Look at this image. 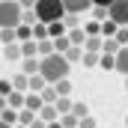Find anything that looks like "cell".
<instances>
[{
  "instance_id": "1",
  "label": "cell",
  "mask_w": 128,
  "mask_h": 128,
  "mask_svg": "<svg viewBox=\"0 0 128 128\" xmlns=\"http://www.w3.org/2000/svg\"><path fill=\"white\" fill-rule=\"evenodd\" d=\"M68 72H72V63L66 60L63 54H48V57H39V74L48 80V84H57V80H63L68 78Z\"/></svg>"
},
{
  "instance_id": "2",
  "label": "cell",
  "mask_w": 128,
  "mask_h": 128,
  "mask_svg": "<svg viewBox=\"0 0 128 128\" xmlns=\"http://www.w3.org/2000/svg\"><path fill=\"white\" fill-rule=\"evenodd\" d=\"M33 12H36V18L39 21H63L66 15V6L63 0H36V6H33Z\"/></svg>"
},
{
  "instance_id": "3",
  "label": "cell",
  "mask_w": 128,
  "mask_h": 128,
  "mask_svg": "<svg viewBox=\"0 0 128 128\" xmlns=\"http://www.w3.org/2000/svg\"><path fill=\"white\" fill-rule=\"evenodd\" d=\"M21 24V6L18 0H0V30Z\"/></svg>"
},
{
  "instance_id": "4",
  "label": "cell",
  "mask_w": 128,
  "mask_h": 128,
  "mask_svg": "<svg viewBox=\"0 0 128 128\" xmlns=\"http://www.w3.org/2000/svg\"><path fill=\"white\" fill-rule=\"evenodd\" d=\"M107 18L116 24V27H125L128 24V0H113L107 6Z\"/></svg>"
},
{
  "instance_id": "5",
  "label": "cell",
  "mask_w": 128,
  "mask_h": 128,
  "mask_svg": "<svg viewBox=\"0 0 128 128\" xmlns=\"http://www.w3.org/2000/svg\"><path fill=\"white\" fill-rule=\"evenodd\" d=\"M113 68L122 72V74H128V45H122V48L113 54Z\"/></svg>"
},
{
  "instance_id": "6",
  "label": "cell",
  "mask_w": 128,
  "mask_h": 128,
  "mask_svg": "<svg viewBox=\"0 0 128 128\" xmlns=\"http://www.w3.org/2000/svg\"><path fill=\"white\" fill-rule=\"evenodd\" d=\"M66 12H74V15H80V12H86V9H92V0H63Z\"/></svg>"
},
{
  "instance_id": "7",
  "label": "cell",
  "mask_w": 128,
  "mask_h": 128,
  "mask_svg": "<svg viewBox=\"0 0 128 128\" xmlns=\"http://www.w3.org/2000/svg\"><path fill=\"white\" fill-rule=\"evenodd\" d=\"M36 116H39L42 122H54V119H60V113H57V107H54V104H42Z\"/></svg>"
},
{
  "instance_id": "8",
  "label": "cell",
  "mask_w": 128,
  "mask_h": 128,
  "mask_svg": "<svg viewBox=\"0 0 128 128\" xmlns=\"http://www.w3.org/2000/svg\"><path fill=\"white\" fill-rule=\"evenodd\" d=\"M45 84H48V80H45L39 72H36V74H27V92H39V90H45Z\"/></svg>"
},
{
  "instance_id": "9",
  "label": "cell",
  "mask_w": 128,
  "mask_h": 128,
  "mask_svg": "<svg viewBox=\"0 0 128 128\" xmlns=\"http://www.w3.org/2000/svg\"><path fill=\"white\" fill-rule=\"evenodd\" d=\"M45 101L39 98V92H24V107L27 110H33V113H39V107H42Z\"/></svg>"
},
{
  "instance_id": "10",
  "label": "cell",
  "mask_w": 128,
  "mask_h": 128,
  "mask_svg": "<svg viewBox=\"0 0 128 128\" xmlns=\"http://www.w3.org/2000/svg\"><path fill=\"white\" fill-rule=\"evenodd\" d=\"M3 57H6L9 63L21 60V45H18V42H9V45H3Z\"/></svg>"
},
{
  "instance_id": "11",
  "label": "cell",
  "mask_w": 128,
  "mask_h": 128,
  "mask_svg": "<svg viewBox=\"0 0 128 128\" xmlns=\"http://www.w3.org/2000/svg\"><path fill=\"white\" fill-rule=\"evenodd\" d=\"M80 48H84V51H90V54H101V36H86Z\"/></svg>"
},
{
  "instance_id": "12",
  "label": "cell",
  "mask_w": 128,
  "mask_h": 128,
  "mask_svg": "<svg viewBox=\"0 0 128 128\" xmlns=\"http://www.w3.org/2000/svg\"><path fill=\"white\" fill-rule=\"evenodd\" d=\"M6 107H12V110H21V107H24V92L12 90V92L6 96Z\"/></svg>"
},
{
  "instance_id": "13",
  "label": "cell",
  "mask_w": 128,
  "mask_h": 128,
  "mask_svg": "<svg viewBox=\"0 0 128 128\" xmlns=\"http://www.w3.org/2000/svg\"><path fill=\"white\" fill-rule=\"evenodd\" d=\"M21 72L24 74H36L39 72V57H21Z\"/></svg>"
},
{
  "instance_id": "14",
  "label": "cell",
  "mask_w": 128,
  "mask_h": 128,
  "mask_svg": "<svg viewBox=\"0 0 128 128\" xmlns=\"http://www.w3.org/2000/svg\"><path fill=\"white\" fill-rule=\"evenodd\" d=\"M36 54H39V57L54 54V39H36Z\"/></svg>"
},
{
  "instance_id": "15",
  "label": "cell",
  "mask_w": 128,
  "mask_h": 128,
  "mask_svg": "<svg viewBox=\"0 0 128 128\" xmlns=\"http://www.w3.org/2000/svg\"><path fill=\"white\" fill-rule=\"evenodd\" d=\"M39 98H42L45 104H54V101H57V90H54V84H45V90H39Z\"/></svg>"
},
{
  "instance_id": "16",
  "label": "cell",
  "mask_w": 128,
  "mask_h": 128,
  "mask_svg": "<svg viewBox=\"0 0 128 128\" xmlns=\"http://www.w3.org/2000/svg\"><path fill=\"white\" fill-rule=\"evenodd\" d=\"M119 48H122V45H119V42H116L113 36H107V39H101V54H116Z\"/></svg>"
},
{
  "instance_id": "17",
  "label": "cell",
  "mask_w": 128,
  "mask_h": 128,
  "mask_svg": "<svg viewBox=\"0 0 128 128\" xmlns=\"http://www.w3.org/2000/svg\"><path fill=\"white\" fill-rule=\"evenodd\" d=\"M12 90H18V92H27V74L24 72H18V74H12Z\"/></svg>"
},
{
  "instance_id": "18",
  "label": "cell",
  "mask_w": 128,
  "mask_h": 128,
  "mask_svg": "<svg viewBox=\"0 0 128 128\" xmlns=\"http://www.w3.org/2000/svg\"><path fill=\"white\" fill-rule=\"evenodd\" d=\"M18 45H21V57H39L36 54V39H24Z\"/></svg>"
},
{
  "instance_id": "19",
  "label": "cell",
  "mask_w": 128,
  "mask_h": 128,
  "mask_svg": "<svg viewBox=\"0 0 128 128\" xmlns=\"http://www.w3.org/2000/svg\"><path fill=\"white\" fill-rule=\"evenodd\" d=\"M30 36L33 39H48V24H45V21H36L30 27Z\"/></svg>"
},
{
  "instance_id": "20",
  "label": "cell",
  "mask_w": 128,
  "mask_h": 128,
  "mask_svg": "<svg viewBox=\"0 0 128 128\" xmlns=\"http://www.w3.org/2000/svg\"><path fill=\"white\" fill-rule=\"evenodd\" d=\"M66 33V24L63 21H48V39H57Z\"/></svg>"
},
{
  "instance_id": "21",
  "label": "cell",
  "mask_w": 128,
  "mask_h": 128,
  "mask_svg": "<svg viewBox=\"0 0 128 128\" xmlns=\"http://www.w3.org/2000/svg\"><path fill=\"white\" fill-rule=\"evenodd\" d=\"M80 54H84V51H80V45H68V48L63 51V57L68 60V63H78V60H80Z\"/></svg>"
},
{
  "instance_id": "22",
  "label": "cell",
  "mask_w": 128,
  "mask_h": 128,
  "mask_svg": "<svg viewBox=\"0 0 128 128\" xmlns=\"http://www.w3.org/2000/svg\"><path fill=\"white\" fill-rule=\"evenodd\" d=\"M54 107H57V113H68V110H72V98L68 96H57Z\"/></svg>"
},
{
  "instance_id": "23",
  "label": "cell",
  "mask_w": 128,
  "mask_h": 128,
  "mask_svg": "<svg viewBox=\"0 0 128 128\" xmlns=\"http://www.w3.org/2000/svg\"><path fill=\"white\" fill-rule=\"evenodd\" d=\"M0 119H3L6 125H15V122H18V110H12V107H3V110H0Z\"/></svg>"
},
{
  "instance_id": "24",
  "label": "cell",
  "mask_w": 128,
  "mask_h": 128,
  "mask_svg": "<svg viewBox=\"0 0 128 128\" xmlns=\"http://www.w3.org/2000/svg\"><path fill=\"white\" fill-rule=\"evenodd\" d=\"M84 39H86L84 27H72V33H68V42H72V45H84Z\"/></svg>"
},
{
  "instance_id": "25",
  "label": "cell",
  "mask_w": 128,
  "mask_h": 128,
  "mask_svg": "<svg viewBox=\"0 0 128 128\" xmlns=\"http://www.w3.org/2000/svg\"><path fill=\"white\" fill-rule=\"evenodd\" d=\"M33 119H36V113L27 110V107H21V110H18V122H15V125H30Z\"/></svg>"
},
{
  "instance_id": "26",
  "label": "cell",
  "mask_w": 128,
  "mask_h": 128,
  "mask_svg": "<svg viewBox=\"0 0 128 128\" xmlns=\"http://www.w3.org/2000/svg\"><path fill=\"white\" fill-rule=\"evenodd\" d=\"M68 113H74V116L80 119V116L90 113V107H86V101H72V110H68Z\"/></svg>"
},
{
  "instance_id": "27",
  "label": "cell",
  "mask_w": 128,
  "mask_h": 128,
  "mask_svg": "<svg viewBox=\"0 0 128 128\" xmlns=\"http://www.w3.org/2000/svg\"><path fill=\"white\" fill-rule=\"evenodd\" d=\"M0 42H3V45H9V42H18L15 27H3V30H0Z\"/></svg>"
},
{
  "instance_id": "28",
  "label": "cell",
  "mask_w": 128,
  "mask_h": 128,
  "mask_svg": "<svg viewBox=\"0 0 128 128\" xmlns=\"http://www.w3.org/2000/svg\"><path fill=\"white\" fill-rule=\"evenodd\" d=\"M98 33H101V39H107V36H113L116 33V24L107 18V21H101V27H98Z\"/></svg>"
},
{
  "instance_id": "29",
  "label": "cell",
  "mask_w": 128,
  "mask_h": 128,
  "mask_svg": "<svg viewBox=\"0 0 128 128\" xmlns=\"http://www.w3.org/2000/svg\"><path fill=\"white\" fill-rule=\"evenodd\" d=\"M39 18H36V12L33 9H21V24H27V27H33Z\"/></svg>"
},
{
  "instance_id": "30",
  "label": "cell",
  "mask_w": 128,
  "mask_h": 128,
  "mask_svg": "<svg viewBox=\"0 0 128 128\" xmlns=\"http://www.w3.org/2000/svg\"><path fill=\"white\" fill-rule=\"evenodd\" d=\"M68 45H72V42H68V36H66V33H63V36H57V39H54V51H57V54H63V51L68 48Z\"/></svg>"
},
{
  "instance_id": "31",
  "label": "cell",
  "mask_w": 128,
  "mask_h": 128,
  "mask_svg": "<svg viewBox=\"0 0 128 128\" xmlns=\"http://www.w3.org/2000/svg\"><path fill=\"white\" fill-rule=\"evenodd\" d=\"M54 90H57V96H68V92H72V84H68V78L57 80V84H54Z\"/></svg>"
},
{
  "instance_id": "32",
  "label": "cell",
  "mask_w": 128,
  "mask_h": 128,
  "mask_svg": "<svg viewBox=\"0 0 128 128\" xmlns=\"http://www.w3.org/2000/svg\"><path fill=\"white\" fill-rule=\"evenodd\" d=\"M60 122H63V128H78V116L74 113H60Z\"/></svg>"
},
{
  "instance_id": "33",
  "label": "cell",
  "mask_w": 128,
  "mask_h": 128,
  "mask_svg": "<svg viewBox=\"0 0 128 128\" xmlns=\"http://www.w3.org/2000/svg\"><path fill=\"white\" fill-rule=\"evenodd\" d=\"M98 27H101V21H86V24H84V33H86V36H101Z\"/></svg>"
},
{
  "instance_id": "34",
  "label": "cell",
  "mask_w": 128,
  "mask_h": 128,
  "mask_svg": "<svg viewBox=\"0 0 128 128\" xmlns=\"http://www.w3.org/2000/svg\"><path fill=\"white\" fill-rule=\"evenodd\" d=\"M113 39H116L119 45H128V24H125V27H116V33H113Z\"/></svg>"
},
{
  "instance_id": "35",
  "label": "cell",
  "mask_w": 128,
  "mask_h": 128,
  "mask_svg": "<svg viewBox=\"0 0 128 128\" xmlns=\"http://www.w3.org/2000/svg\"><path fill=\"white\" fill-rule=\"evenodd\" d=\"M15 36H18V42H24V39H33L27 24H18V27H15Z\"/></svg>"
},
{
  "instance_id": "36",
  "label": "cell",
  "mask_w": 128,
  "mask_h": 128,
  "mask_svg": "<svg viewBox=\"0 0 128 128\" xmlns=\"http://www.w3.org/2000/svg\"><path fill=\"white\" fill-rule=\"evenodd\" d=\"M80 60H84V66H98V54H90V51H84V54H80Z\"/></svg>"
},
{
  "instance_id": "37",
  "label": "cell",
  "mask_w": 128,
  "mask_h": 128,
  "mask_svg": "<svg viewBox=\"0 0 128 128\" xmlns=\"http://www.w3.org/2000/svg\"><path fill=\"white\" fill-rule=\"evenodd\" d=\"M98 66L101 68H113V54H101L98 57Z\"/></svg>"
},
{
  "instance_id": "38",
  "label": "cell",
  "mask_w": 128,
  "mask_h": 128,
  "mask_svg": "<svg viewBox=\"0 0 128 128\" xmlns=\"http://www.w3.org/2000/svg\"><path fill=\"white\" fill-rule=\"evenodd\" d=\"M78 128H96V119L86 113V116H80V119H78Z\"/></svg>"
},
{
  "instance_id": "39",
  "label": "cell",
  "mask_w": 128,
  "mask_h": 128,
  "mask_svg": "<svg viewBox=\"0 0 128 128\" xmlns=\"http://www.w3.org/2000/svg\"><path fill=\"white\" fill-rule=\"evenodd\" d=\"M9 92H12V84H9V80H0V96L6 98Z\"/></svg>"
},
{
  "instance_id": "40",
  "label": "cell",
  "mask_w": 128,
  "mask_h": 128,
  "mask_svg": "<svg viewBox=\"0 0 128 128\" xmlns=\"http://www.w3.org/2000/svg\"><path fill=\"white\" fill-rule=\"evenodd\" d=\"M107 18V9L104 6H96V21H104Z\"/></svg>"
},
{
  "instance_id": "41",
  "label": "cell",
  "mask_w": 128,
  "mask_h": 128,
  "mask_svg": "<svg viewBox=\"0 0 128 128\" xmlns=\"http://www.w3.org/2000/svg\"><path fill=\"white\" fill-rule=\"evenodd\" d=\"M18 6H21V9H33V6H36V0H18Z\"/></svg>"
},
{
  "instance_id": "42",
  "label": "cell",
  "mask_w": 128,
  "mask_h": 128,
  "mask_svg": "<svg viewBox=\"0 0 128 128\" xmlns=\"http://www.w3.org/2000/svg\"><path fill=\"white\" fill-rule=\"evenodd\" d=\"M27 128H45V122H42V119L36 116V119H33V122H30V125H27Z\"/></svg>"
},
{
  "instance_id": "43",
  "label": "cell",
  "mask_w": 128,
  "mask_h": 128,
  "mask_svg": "<svg viewBox=\"0 0 128 128\" xmlns=\"http://www.w3.org/2000/svg\"><path fill=\"white\" fill-rule=\"evenodd\" d=\"M110 3H113V0H92V6H104V9H107Z\"/></svg>"
},
{
  "instance_id": "44",
  "label": "cell",
  "mask_w": 128,
  "mask_h": 128,
  "mask_svg": "<svg viewBox=\"0 0 128 128\" xmlns=\"http://www.w3.org/2000/svg\"><path fill=\"white\" fill-rule=\"evenodd\" d=\"M45 128H63V122H60V119H54V122H45Z\"/></svg>"
},
{
  "instance_id": "45",
  "label": "cell",
  "mask_w": 128,
  "mask_h": 128,
  "mask_svg": "<svg viewBox=\"0 0 128 128\" xmlns=\"http://www.w3.org/2000/svg\"><path fill=\"white\" fill-rule=\"evenodd\" d=\"M3 107H6V98H3V96H0V110H3Z\"/></svg>"
},
{
  "instance_id": "46",
  "label": "cell",
  "mask_w": 128,
  "mask_h": 128,
  "mask_svg": "<svg viewBox=\"0 0 128 128\" xmlns=\"http://www.w3.org/2000/svg\"><path fill=\"white\" fill-rule=\"evenodd\" d=\"M0 128H12V125H6V122H3V119H0Z\"/></svg>"
},
{
  "instance_id": "47",
  "label": "cell",
  "mask_w": 128,
  "mask_h": 128,
  "mask_svg": "<svg viewBox=\"0 0 128 128\" xmlns=\"http://www.w3.org/2000/svg\"><path fill=\"white\" fill-rule=\"evenodd\" d=\"M125 90H128V74H125Z\"/></svg>"
},
{
  "instance_id": "48",
  "label": "cell",
  "mask_w": 128,
  "mask_h": 128,
  "mask_svg": "<svg viewBox=\"0 0 128 128\" xmlns=\"http://www.w3.org/2000/svg\"><path fill=\"white\" fill-rule=\"evenodd\" d=\"M12 128H27V125H12Z\"/></svg>"
},
{
  "instance_id": "49",
  "label": "cell",
  "mask_w": 128,
  "mask_h": 128,
  "mask_svg": "<svg viewBox=\"0 0 128 128\" xmlns=\"http://www.w3.org/2000/svg\"><path fill=\"white\" fill-rule=\"evenodd\" d=\"M125 128H128V116H125Z\"/></svg>"
}]
</instances>
